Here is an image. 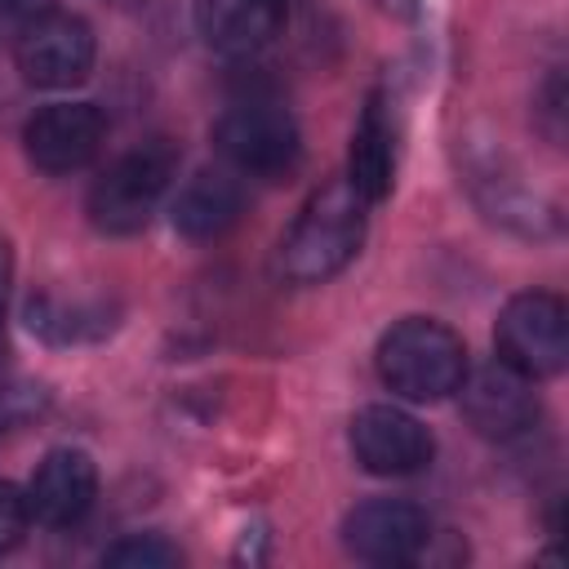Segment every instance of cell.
I'll return each mask as SVG.
<instances>
[{"mask_svg":"<svg viewBox=\"0 0 569 569\" xmlns=\"http://www.w3.org/2000/svg\"><path fill=\"white\" fill-rule=\"evenodd\" d=\"M347 182L365 204H378L391 196L396 182V120L382 93H373L351 129V156H347Z\"/></svg>","mask_w":569,"mask_h":569,"instance_id":"obj_13","label":"cell"},{"mask_svg":"<svg viewBox=\"0 0 569 569\" xmlns=\"http://www.w3.org/2000/svg\"><path fill=\"white\" fill-rule=\"evenodd\" d=\"M49 405V396L40 387H27V382H13V387H0V436L27 427L31 418H40Z\"/></svg>","mask_w":569,"mask_h":569,"instance_id":"obj_17","label":"cell"},{"mask_svg":"<svg viewBox=\"0 0 569 569\" xmlns=\"http://www.w3.org/2000/svg\"><path fill=\"white\" fill-rule=\"evenodd\" d=\"M49 9H53V0H0V13H9V18H36Z\"/></svg>","mask_w":569,"mask_h":569,"instance_id":"obj_20","label":"cell"},{"mask_svg":"<svg viewBox=\"0 0 569 569\" xmlns=\"http://www.w3.org/2000/svg\"><path fill=\"white\" fill-rule=\"evenodd\" d=\"M31 529V507H27V489H18L13 480H0V556L13 551Z\"/></svg>","mask_w":569,"mask_h":569,"instance_id":"obj_18","label":"cell"},{"mask_svg":"<svg viewBox=\"0 0 569 569\" xmlns=\"http://www.w3.org/2000/svg\"><path fill=\"white\" fill-rule=\"evenodd\" d=\"M284 0H196V31L213 53L249 58L280 36Z\"/></svg>","mask_w":569,"mask_h":569,"instance_id":"obj_12","label":"cell"},{"mask_svg":"<svg viewBox=\"0 0 569 569\" xmlns=\"http://www.w3.org/2000/svg\"><path fill=\"white\" fill-rule=\"evenodd\" d=\"M342 542L360 560L400 565V560L422 556V547L431 542V520L422 507H413L405 498H369L347 511Z\"/></svg>","mask_w":569,"mask_h":569,"instance_id":"obj_9","label":"cell"},{"mask_svg":"<svg viewBox=\"0 0 569 569\" xmlns=\"http://www.w3.org/2000/svg\"><path fill=\"white\" fill-rule=\"evenodd\" d=\"M493 342H498V360L511 365L516 373H525L529 382L560 373L569 360L565 302L556 293H542V289L516 293L498 316Z\"/></svg>","mask_w":569,"mask_h":569,"instance_id":"obj_5","label":"cell"},{"mask_svg":"<svg viewBox=\"0 0 569 569\" xmlns=\"http://www.w3.org/2000/svg\"><path fill=\"white\" fill-rule=\"evenodd\" d=\"M365 200L351 191L347 178L325 182L320 191H311V200L302 204V213L293 218V227L280 240L276 267L289 284H325L333 280L365 240Z\"/></svg>","mask_w":569,"mask_h":569,"instance_id":"obj_1","label":"cell"},{"mask_svg":"<svg viewBox=\"0 0 569 569\" xmlns=\"http://www.w3.org/2000/svg\"><path fill=\"white\" fill-rule=\"evenodd\" d=\"M93 493H98L93 458L84 449H53V453H44V462L36 467V476L27 485V507H31V520H40L49 529H67L89 516Z\"/></svg>","mask_w":569,"mask_h":569,"instance_id":"obj_11","label":"cell"},{"mask_svg":"<svg viewBox=\"0 0 569 569\" xmlns=\"http://www.w3.org/2000/svg\"><path fill=\"white\" fill-rule=\"evenodd\" d=\"M9 280H13V249H9V236L0 231V342H4V298H9Z\"/></svg>","mask_w":569,"mask_h":569,"instance_id":"obj_19","label":"cell"},{"mask_svg":"<svg viewBox=\"0 0 569 569\" xmlns=\"http://www.w3.org/2000/svg\"><path fill=\"white\" fill-rule=\"evenodd\" d=\"M107 138V120L93 102H53L40 107L27 129H22V147L27 160L44 173H76L84 169Z\"/></svg>","mask_w":569,"mask_h":569,"instance_id":"obj_7","label":"cell"},{"mask_svg":"<svg viewBox=\"0 0 569 569\" xmlns=\"http://www.w3.org/2000/svg\"><path fill=\"white\" fill-rule=\"evenodd\" d=\"M18 71L36 89H71L89 76L93 67V31L84 18L49 9L22 22L18 44H13Z\"/></svg>","mask_w":569,"mask_h":569,"instance_id":"obj_6","label":"cell"},{"mask_svg":"<svg viewBox=\"0 0 569 569\" xmlns=\"http://www.w3.org/2000/svg\"><path fill=\"white\" fill-rule=\"evenodd\" d=\"M462 373H467L462 338L431 316L396 320L378 338V378L405 400H440L458 391Z\"/></svg>","mask_w":569,"mask_h":569,"instance_id":"obj_2","label":"cell"},{"mask_svg":"<svg viewBox=\"0 0 569 569\" xmlns=\"http://www.w3.org/2000/svg\"><path fill=\"white\" fill-rule=\"evenodd\" d=\"M351 453L373 476H413L431 462L436 440L413 413L396 405H365L351 418Z\"/></svg>","mask_w":569,"mask_h":569,"instance_id":"obj_8","label":"cell"},{"mask_svg":"<svg viewBox=\"0 0 569 569\" xmlns=\"http://www.w3.org/2000/svg\"><path fill=\"white\" fill-rule=\"evenodd\" d=\"M178 173V147L169 138H151L124 151L89 191V222L102 236H133L151 222L156 204L164 200Z\"/></svg>","mask_w":569,"mask_h":569,"instance_id":"obj_3","label":"cell"},{"mask_svg":"<svg viewBox=\"0 0 569 569\" xmlns=\"http://www.w3.org/2000/svg\"><path fill=\"white\" fill-rule=\"evenodd\" d=\"M462 413L489 440H516L538 422V396L525 373L493 360L476 373H462Z\"/></svg>","mask_w":569,"mask_h":569,"instance_id":"obj_10","label":"cell"},{"mask_svg":"<svg viewBox=\"0 0 569 569\" xmlns=\"http://www.w3.org/2000/svg\"><path fill=\"white\" fill-rule=\"evenodd\" d=\"M27 316H31V329L44 333L49 342H80V338H98L107 329L102 307H62L53 298H31Z\"/></svg>","mask_w":569,"mask_h":569,"instance_id":"obj_15","label":"cell"},{"mask_svg":"<svg viewBox=\"0 0 569 569\" xmlns=\"http://www.w3.org/2000/svg\"><path fill=\"white\" fill-rule=\"evenodd\" d=\"M102 560L120 565V569H173L182 556L173 542H164L156 533H133V538H120L116 547H107Z\"/></svg>","mask_w":569,"mask_h":569,"instance_id":"obj_16","label":"cell"},{"mask_svg":"<svg viewBox=\"0 0 569 569\" xmlns=\"http://www.w3.org/2000/svg\"><path fill=\"white\" fill-rule=\"evenodd\" d=\"M0 18H9V13H0Z\"/></svg>","mask_w":569,"mask_h":569,"instance_id":"obj_21","label":"cell"},{"mask_svg":"<svg viewBox=\"0 0 569 569\" xmlns=\"http://www.w3.org/2000/svg\"><path fill=\"white\" fill-rule=\"evenodd\" d=\"M244 213V187L231 169H200L173 200V231L187 240H218Z\"/></svg>","mask_w":569,"mask_h":569,"instance_id":"obj_14","label":"cell"},{"mask_svg":"<svg viewBox=\"0 0 569 569\" xmlns=\"http://www.w3.org/2000/svg\"><path fill=\"white\" fill-rule=\"evenodd\" d=\"M213 147L227 160V169L244 178H284L298 169L302 156L293 116L267 98H244L227 107L213 124Z\"/></svg>","mask_w":569,"mask_h":569,"instance_id":"obj_4","label":"cell"}]
</instances>
